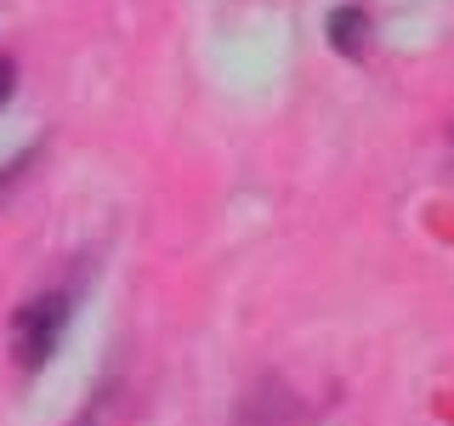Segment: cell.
Instances as JSON below:
<instances>
[{"label": "cell", "instance_id": "cell-1", "mask_svg": "<svg viewBox=\"0 0 454 426\" xmlns=\"http://www.w3.org/2000/svg\"><path fill=\"white\" fill-rule=\"evenodd\" d=\"M68 312L74 307H68L63 290H46V296H35V302H23L18 319H12V359L23 369H46L57 341L68 330Z\"/></svg>", "mask_w": 454, "mask_h": 426}, {"label": "cell", "instance_id": "cell-2", "mask_svg": "<svg viewBox=\"0 0 454 426\" xmlns=\"http://www.w3.org/2000/svg\"><path fill=\"white\" fill-rule=\"evenodd\" d=\"M330 40H335V51L364 57L369 51V18H364L358 6H335L330 12Z\"/></svg>", "mask_w": 454, "mask_h": 426}, {"label": "cell", "instance_id": "cell-3", "mask_svg": "<svg viewBox=\"0 0 454 426\" xmlns=\"http://www.w3.org/2000/svg\"><path fill=\"white\" fill-rule=\"evenodd\" d=\"M12 80H18V68H12V57H0V108H6V97H12Z\"/></svg>", "mask_w": 454, "mask_h": 426}]
</instances>
